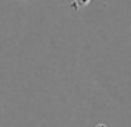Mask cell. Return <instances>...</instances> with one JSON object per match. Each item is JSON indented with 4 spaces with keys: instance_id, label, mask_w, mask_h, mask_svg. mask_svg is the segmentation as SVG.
<instances>
[{
    "instance_id": "cell-1",
    "label": "cell",
    "mask_w": 131,
    "mask_h": 127,
    "mask_svg": "<svg viewBox=\"0 0 131 127\" xmlns=\"http://www.w3.org/2000/svg\"><path fill=\"white\" fill-rule=\"evenodd\" d=\"M95 127H107V126H106V124H103V123H101V124H96Z\"/></svg>"
}]
</instances>
